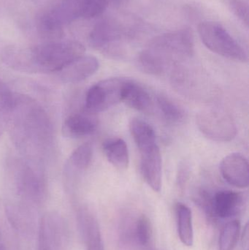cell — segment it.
I'll return each mask as SVG.
<instances>
[{
  "label": "cell",
  "mask_w": 249,
  "mask_h": 250,
  "mask_svg": "<svg viewBox=\"0 0 249 250\" xmlns=\"http://www.w3.org/2000/svg\"><path fill=\"white\" fill-rule=\"evenodd\" d=\"M200 199L211 214L221 219L238 215L245 206L244 195L232 190L218 191L213 195L203 192Z\"/></svg>",
  "instance_id": "obj_10"
},
{
  "label": "cell",
  "mask_w": 249,
  "mask_h": 250,
  "mask_svg": "<svg viewBox=\"0 0 249 250\" xmlns=\"http://www.w3.org/2000/svg\"><path fill=\"white\" fill-rule=\"evenodd\" d=\"M107 3L110 4V3H112V4H117V3H119L121 0H105Z\"/></svg>",
  "instance_id": "obj_28"
},
{
  "label": "cell",
  "mask_w": 249,
  "mask_h": 250,
  "mask_svg": "<svg viewBox=\"0 0 249 250\" xmlns=\"http://www.w3.org/2000/svg\"><path fill=\"white\" fill-rule=\"evenodd\" d=\"M194 42L190 29L164 34L152 40L149 47L140 53L138 65L145 73L161 75L170 67L192 56Z\"/></svg>",
  "instance_id": "obj_3"
},
{
  "label": "cell",
  "mask_w": 249,
  "mask_h": 250,
  "mask_svg": "<svg viewBox=\"0 0 249 250\" xmlns=\"http://www.w3.org/2000/svg\"><path fill=\"white\" fill-rule=\"evenodd\" d=\"M82 223L87 250H104L102 236L96 219L86 213L82 217Z\"/></svg>",
  "instance_id": "obj_22"
},
{
  "label": "cell",
  "mask_w": 249,
  "mask_h": 250,
  "mask_svg": "<svg viewBox=\"0 0 249 250\" xmlns=\"http://www.w3.org/2000/svg\"><path fill=\"white\" fill-rule=\"evenodd\" d=\"M63 221L58 214L47 213L39 225L38 250H61L64 240Z\"/></svg>",
  "instance_id": "obj_11"
},
{
  "label": "cell",
  "mask_w": 249,
  "mask_h": 250,
  "mask_svg": "<svg viewBox=\"0 0 249 250\" xmlns=\"http://www.w3.org/2000/svg\"><path fill=\"white\" fill-rule=\"evenodd\" d=\"M135 233L137 241L140 245L146 246L149 245L152 238V225L150 220L146 215H141L136 223Z\"/></svg>",
  "instance_id": "obj_25"
},
{
  "label": "cell",
  "mask_w": 249,
  "mask_h": 250,
  "mask_svg": "<svg viewBox=\"0 0 249 250\" xmlns=\"http://www.w3.org/2000/svg\"><path fill=\"white\" fill-rule=\"evenodd\" d=\"M197 127L212 141L229 142L237 135V126L232 117L222 110L209 108L197 114Z\"/></svg>",
  "instance_id": "obj_8"
},
{
  "label": "cell",
  "mask_w": 249,
  "mask_h": 250,
  "mask_svg": "<svg viewBox=\"0 0 249 250\" xmlns=\"http://www.w3.org/2000/svg\"><path fill=\"white\" fill-rule=\"evenodd\" d=\"M108 6L105 0H58L39 18L38 30L48 42L61 38L64 26L79 20L100 16Z\"/></svg>",
  "instance_id": "obj_4"
},
{
  "label": "cell",
  "mask_w": 249,
  "mask_h": 250,
  "mask_svg": "<svg viewBox=\"0 0 249 250\" xmlns=\"http://www.w3.org/2000/svg\"><path fill=\"white\" fill-rule=\"evenodd\" d=\"M99 67V62L95 57L83 55L70 62L57 73L64 83H76L95 74Z\"/></svg>",
  "instance_id": "obj_14"
},
{
  "label": "cell",
  "mask_w": 249,
  "mask_h": 250,
  "mask_svg": "<svg viewBox=\"0 0 249 250\" xmlns=\"http://www.w3.org/2000/svg\"><path fill=\"white\" fill-rule=\"evenodd\" d=\"M231 10L247 26L249 25V5L244 0H231Z\"/></svg>",
  "instance_id": "obj_26"
},
{
  "label": "cell",
  "mask_w": 249,
  "mask_h": 250,
  "mask_svg": "<svg viewBox=\"0 0 249 250\" xmlns=\"http://www.w3.org/2000/svg\"><path fill=\"white\" fill-rule=\"evenodd\" d=\"M121 102L136 111L146 114L153 112L155 108V101L149 91L131 80L127 81Z\"/></svg>",
  "instance_id": "obj_16"
},
{
  "label": "cell",
  "mask_w": 249,
  "mask_h": 250,
  "mask_svg": "<svg viewBox=\"0 0 249 250\" xmlns=\"http://www.w3.org/2000/svg\"><path fill=\"white\" fill-rule=\"evenodd\" d=\"M127 81L123 78H110L95 83L86 93L85 110L96 114L121 102Z\"/></svg>",
  "instance_id": "obj_7"
},
{
  "label": "cell",
  "mask_w": 249,
  "mask_h": 250,
  "mask_svg": "<svg viewBox=\"0 0 249 250\" xmlns=\"http://www.w3.org/2000/svg\"><path fill=\"white\" fill-rule=\"evenodd\" d=\"M140 153V173L145 182L155 192L162 188V157L157 144L139 151Z\"/></svg>",
  "instance_id": "obj_12"
},
{
  "label": "cell",
  "mask_w": 249,
  "mask_h": 250,
  "mask_svg": "<svg viewBox=\"0 0 249 250\" xmlns=\"http://www.w3.org/2000/svg\"><path fill=\"white\" fill-rule=\"evenodd\" d=\"M155 105L162 118L171 124H181L187 118L184 108L165 95H157Z\"/></svg>",
  "instance_id": "obj_21"
},
{
  "label": "cell",
  "mask_w": 249,
  "mask_h": 250,
  "mask_svg": "<svg viewBox=\"0 0 249 250\" xmlns=\"http://www.w3.org/2000/svg\"><path fill=\"white\" fill-rule=\"evenodd\" d=\"M102 149L108 161L120 170H126L130 163L128 148L124 140L108 138L102 144Z\"/></svg>",
  "instance_id": "obj_18"
},
{
  "label": "cell",
  "mask_w": 249,
  "mask_h": 250,
  "mask_svg": "<svg viewBox=\"0 0 249 250\" xmlns=\"http://www.w3.org/2000/svg\"><path fill=\"white\" fill-rule=\"evenodd\" d=\"M241 223L233 220L225 225L219 237V250H234L241 233Z\"/></svg>",
  "instance_id": "obj_23"
},
{
  "label": "cell",
  "mask_w": 249,
  "mask_h": 250,
  "mask_svg": "<svg viewBox=\"0 0 249 250\" xmlns=\"http://www.w3.org/2000/svg\"><path fill=\"white\" fill-rule=\"evenodd\" d=\"M175 212L180 240L186 246H192L194 243V230L191 209L185 204L178 203L175 207Z\"/></svg>",
  "instance_id": "obj_19"
},
{
  "label": "cell",
  "mask_w": 249,
  "mask_h": 250,
  "mask_svg": "<svg viewBox=\"0 0 249 250\" xmlns=\"http://www.w3.org/2000/svg\"><path fill=\"white\" fill-rule=\"evenodd\" d=\"M85 47L77 41H51L33 47H5L1 60L10 68L26 73H58L67 64L84 55Z\"/></svg>",
  "instance_id": "obj_2"
},
{
  "label": "cell",
  "mask_w": 249,
  "mask_h": 250,
  "mask_svg": "<svg viewBox=\"0 0 249 250\" xmlns=\"http://www.w3.org/2000/svg\"><path fill=\"white\" fill-rule=\"evenodd\" d=\"M198 32L203 44L215 54L234 61H248L245 50L222 25L203 22L199 25Z\"/></svg>",
  "instance_id": "obj_6"
},
{
  "label": "cell",
  "mask_w": 249,
  "mask_h": 250,
  "mask_svg": "<svg viewBox=\"0 0 249 250\" xmlns=\"http://www.w3.org/2000/svg\"><path fill=\"white\" fill-rule=\"evenodd\" d=\"M13 92L0 79V138L7 129Z\"/></svg>",
  "instance_id": "obj_24"
},
{
  "label": "cell",
  "mask_w": 249,
  "mask_h": 250,
  "mask_svg": "<svg viewBox=\"0 0 249 250\" xmlns=\"http://www.w3.org/2000/svg\"><path fill=\"white\" fill-rule=\"evenodd\" d=\"M130 130L139 151L156 145V135L149 123L138 118L132 119Z\"/></svg>",
  "instance_id": "obj_20"
},
{
  "label": "cell",
  "mask_w": 249,
  "mask_h": 250,
  "mask_svg": "<svg viewBox=\"0 0 249 250\" xmlns=\"http://www.w3.org/2000/svg\"><path fill=\"white\" fill-rule=\"evenodd\" d=\"M0 250H4L3 248H0Z\"/></svg>",
  "instance_id": "obj_29"
},
{
  "label": "cell",
  "mask_w": 249,
  "mask_h": 250,
  "mask_svg": "<svg viewBox=\"0 0 249 250\" xmlns=\"http://www.w3.org/2000/svg\"><path fill=\"white\" fill-rule=\"evenodd\" d=\"M222 177L232 186L237 188H248L249 163L244 156L232 153L225 157L220 164Z\"/></svg>",
  "instance_id": "obj_13"
},
{
  "label": "cell",
  "mask_w": 249,
  "mask_h": 250,
  "mask_svg": "<svg viewBox=\"0 0 249 250\" xmlns=\"http://www.w3.org/2000/svg\"><path fill=\"white\" fill-rule=\"evenodd\" d=\"M122 38L121 26L115 21L103 19L95 24L89 35L91 46L108 57L121 55L119 41Z\"/></svg>",
  "instance_id": "obj_9"
},
{
  "label": "cell",
  "mask_w": 249,
  "mask_h": 250,
  "mask_svg": "<svg viewBox=\"0 0 249 250\" xmlns=\"http://www.w3.org/2000/svg\"><path fill=\"white\" fill-rule=\"evenodd\" d=\"M93 157V146L90 143L79 146L70 155L64 167V175L67 180L76 173H81L89 167Z\"/></svg>",
  "instance_id": "obj_17"
},
{
  "label": "cell",
  "mask_w": 249,
  "mask_h": 250,
  "mask_svg": "<svg viewBox=\"0 0 249 250\" xmlns=\"http://www.w3.org/2000/svg\"><path fill=\"white\" fill-rule=\"evenodd\" d=\"M242 250H249V228L248 225L245 226L242 236Z\"/></svg>",
  "instance_id": "obj_27"
},
{
  "label": "cell",
  "mask_w": 249,
  "mask_h": 250,
  "mask_svg": "<svg viewBox=\"0 0 249 250\" xmlns=\"http://www.w3.org/2000/svg\"><path fill=\"white\" fill-rule=\"evenodd\" d=\"M7 129L22 157L44 166L52 154L55 135L49 115L38 101L13 92Z\"/></svg>",
  "instance_id": "obj_1"
},
{
  "label": "cell",
  "mask_w": 249,
  "mask_h": 250,
  "mask_svg": "<svg viewBox=\"0 0 249 250\" xmlns=\"http://www.w3.org/2000/svg\"><path fill=\"white\" fill-rule=\"evenodd\" d=\"M6 179L22 199L41 204L46 198L47 179L44 166L23 157L9 159L5 166Z\"/></svg>",
  "instance_id": "obj_5"
},
{
  "label": "cell",
  "mask_w": 249,
  "mask_h": 250,
  "mask_svg": "<svg viewBox=\"0 0 249 250\" xmlns=\"http://www.w3.org/2000/svg\"><path fill=\"white\" fill-rule=\"evenodd\" d=\"M97 126L98 120L95 114L85 110L83 112L70 114L64 120L62 133L67 138H83L93 134Z\"/></svg>",
  "instance_id": "obj_15"
}]
</instances>
